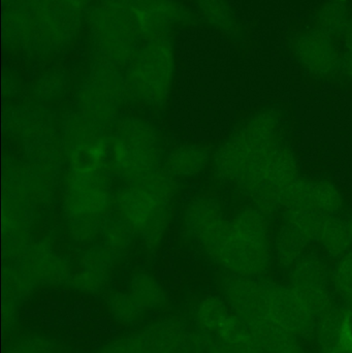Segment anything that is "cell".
Returning <instances> with one entry per match:
<instances>
[{
    "label": "cell",
    "instance_id": "36",
    "mask_svg": "<svg viewBox=\"0 0 352 353\" xmlns=\"http://www.w3.org/2000/svg\"><path fill=\"white\" fill-rule=\"evenodd\" d=\"M20 306L2 302V327L4 333H12L14 331L20 321Z\"/></svg>",
    "mask_w": 352,
    "mask_h": 353
},
{
    "label": "cell",
    "instance_id": "20",
    "mask_svg": "<svg viewBox=\"0 0 352 353\" xmlns=\"http://www.w3.org/2000/svg\"><path fill=\"white\" fill-rule=\"evenodd\" d=\"M252 340L262 353H309L305 341L269 321L249 327Z\"/></svg>",
    "mask_w": 352,
    "mask_h": 353
},
{
    "label": "cell",
    "instance_id": "37",
    "mask_svg": "<svg viewBox=\"0 0 352 353\" xmlns=\"http://www.w3.org/2000/svg\"><path fill=\"white\" fill-rule=\"evenodd\" d=\"M342 305L345 307V308L352 311V294L351 296H349V299H347V300H345L344 302H342Z\"/></svg>",
    "mask_w": 352,
    "mask_h": 353
},
{
    "label": "cell",
    "instance_id": "38",
    "mask_svg": "<svg viewBox=\"0 0 352 353\" xmlns=\"http://www.w3.org/2000/svg\"><path fill=\"white\" fill-rule=\"evenodd\" d=\"M330 1L336 2V3L345 4V6H349V1H351V0H330Z\"/></svg>",
    "mask_w": 352,
    "mask_h": 353
},
{
    "label": "cell",
    "instance_id": "13",
    "mask_svg": "<svg viewBox=\"0 0 352 353\" xmlns=\"http://www.w3.org/2000/svg\"><path fill=\"white\" fill-rule=\"evenodd\" d=\"M267 319L300 339L307 341L313 337L318 317L289 284L269 280Z\"/></svg>",
    "mask_w": 352,
    "mask_h": 353
},
{
    "label": "cell",
    "instance_id": "32",
    "mask_svg": "<svg viewBox=\"0 0 352 353\" xmlns=\"http://www.w3.org/2000/svg\"><path fill=\"white\" fill-rule=\"evenodd\" d=\"M6 353H54V344L45 336L29 335L14 342Z\"/></svg>",
    "mask_w": 352,
    "mask_h": 353
},
{
    "label": "cell",
    "instance_id": "21",
    "mask_svg": "<svg viewBox=\"0 0 352 353\" xmlns=\"http://www.w3.org/2000/svg\"><path fill=\"white\" fill-rule=\"evenodd\" d=\"M126 292L134 302L148 314L167 307V290L154 276L145 272L134 274L128 280Z\"/></svg>",
    "mask_w": 352,
    "mask_h": 353
},
{
    "label": "cell",
    "instance_id": "9",
    "mask_svg": "<svg viewBox=\"0 0 352 353\" xmlns=\"http://www.w3.org/2000/svg\"><path fill=\"white\" fill-rule=\"evenodd\" d=\"M61 130L62 147L70 172H110V137L105 136V128L76 111L64 117Z\"/></svg>",
    "mask_w": 352,
    "mask_h": 353
},
{
    "label": "cell",
    "instance_id": "16",
    "mask_svg": "<svg viewBox=\"0 0 352 353\" xmlns=\"http://www.w3.org/2000/svg\"><path fill=\"white\" fill-rule=\"evenodd\" d=\"M130 6L141 35L148 41L167 37L172 29L190 16L185 6L175 0H134Z\"/></svg>",
    "mask_w": 352,
    "mask_h": 353
},
{
    "label": "cell",
    "instance_id": "3",
    "mask_svg": "<svg viewBox=\"0 0 352 353\" xmlns=\"http://www.w3.org/2000/svg\"><path fill=\"white\" fill-rule=\"evenodd\" d=\"M161 141L155 126L144 118L127 116L110 136V172L127 182L140 180L161 168Z\"/></svg>",
    "mask_w": 352,
    "mask_h": 353
},
{
    "label": "cell",
    "instance_id": "10",
    "mask_svg": "<svg viewBox=\"0 0 352 353\" xmlns=\"http://www.w3.org/2000/svg\"><path fill=\"white\" fill-rule=\"evenodd\" d=\"M125 97V76L120 74L119 68L96 62L79 88L78 111L107 130L119 120L118 113Z\"/></svg>",
    "mask_w": 352,
    "mask_h": 353
},
{
    "label": "cell",
    "instance_id": "35",
    "mask_svg": "<svg viewBox=\"0 0 352 353\" xmlns=\"http://www.w3.org/2000/svg\"><path fill=\"white\" fill-rule=\"evenodd\" d=\"M341 39H342V48H341L342 70H341V74L345 78L352 80V12L349 24H347Z\"/></svg>",
    "mask_w": 352,
    "mask_h": 353
},
{
    "label": "cell",
    "instance_id": "28",
    "mask_svg": "<svg viewBox=\"0 0 352 353\" xmlns=\"http://www.w3.org/2000/svg\"><path fill=\"white\" fill-rule=\"evenodd\" d=\"M105 308L111 321L120 327H136L147 316V313L134 302L126 290H118L107 294Z\"/></svg>",
    "mask_w": 352,
    "mask_h": 353
},
{
    "label": "cell",
    "instance_id": "1",
    "mask_svg": "<svg viewBox=\"0 0 352 353\" xmlns=\"http://www.w3.org/2000/svg\"><path fill=\"white\" fill-rule=\"evenodd\" d=\"M185 228L227 275L262 278L270 270L273 251L268 216L254 207L227 219L216 199L198 197L186 211Z\"/></svg>",
    "mask_w": 352,
    "mask_h": 353
},
{
    "label": "cell",
    "instance_id": "18",
    "mask_svg": "<svg viewBox=\"0 0 352 353\" xmlns=\"http://www.w3.org/2000/svg\"><path fill=\"white\" fill-rule=\"evenodd\" d=\"M118 256L103 244L90 247L83 254L80 268L72 273L68 285L81 294H99L107 285Z\"/></svg>",
    "mask_w": 352,
    "mask_h": 353
},
{
    "label": "cell",
    "instance_id": "17",
    "mask_svg": "<svg viewBox=\"0 0 352 353\" xmlns=\"http://www.w3.org/2000/svg\"><path fill=\"white\" fill-rule=\"evenodd\" d=\"M342 205V195L334 183L299 176L287 190L282 210H310L324 215H336Z\"/></svg>",
    "mask_w": 352,
    "mask_h": 353
},
{
    "label": "cell",
    "instance_id": "27",
    "mask_svg": "<svg viewBox=\"0 0 352 353\" xmlns=\"http://www.w3.org/2000/svg\"><path fill=\"white\" fill-rule=\"evenodd\" d=\"M206 22L229 37H238L241 25L227 0H196Z\"/></svg>",
    "mask_w": 352,
    "mask_h": 353
},
{
    "label": "cell",
    "instance_id": "12",
    "mask_svg": "<svg viewBox=\"0 0 352 353\" xmlns=\"http://www.w3.org/2000/svg\"><path fill=\"white\" fill-rule=\"evenodd\" d=\"M289 284L316 317L338 304L331 269L318 255L305 254L289 270Z\"/></svg>",
    "mask_w": 352,
    "mask_h": 353
},
{
    "label": "cell",
    "instance_id": "23",
    "mask_svg": "<svg viewBox=\"0 0 352 353\" xmlns=\"http://www.w3.org/2000/svg\"><path fill=\"white\" fill-rule=\"evenodd\" d=\"M231 311L227 301L218 294H207L194 307V321L196 331L203 335H215Z\"/></svg>",
    "mask_w": 352,
    "mask_h": 353
},
{
    "label": "cell",
    "instance_id": "29",
    "mask_svg": "<svg viewBox=\"0 0 352 353\" xmlns=\"http://www.w3.org/2000/svg\"><path fill=\"white\" fill-rule=\"evenodd\" d=\"M351 12L349 6L327 0L316 12L311 27L333 39H341L349 24Z\"/></svg>",
    "mask_w": 352,
    "mask_h": 353
},
{
    "label": "cell",
    "instance_id": "30",
    "mask_svg": "<svg viewBox=\"0 0 352 353\" xmlns=\"http://www.w3.org/2000/svg\"><path fill=\"white\" fill-rule=\"evenodd\" d=\"M101 234L103 238V244L118 255L130 246L136 236L130 226L118 214L110 215L105 219Z\"/></svg>",
    "mask_w": 352,
    "mask_h": 353
},
{
    "label": "cell",
    "instance_id": "4",
    "mask_svg": "<svg viewBox=\"0 0 352 353\" xmlns=\"http://www.w3.org/2000/svg\"><path fill=\"white\" fill-rule=\"evenodd\" d=\"M107 172L76 174L68 172L63 191V205L70 234L78 242H89L101 234L110 216L115 195Z\"/></svg>",
    "mask_w": 352,
    "mask_h": 353
},
{
    "label": "cell",
    "instance_id": "34",
    "mask_svg": "<svg viewBox=\"0 0 352 353\" xmlns=\"http://www.w3.org/2000/svg\"><path fill=\"white\" fill-rule=\"evenodd\" d=\"M171 353H207V338L198 331H188Z\"/></svg>",
    "mask_w": 352,
    "mask_h": 353
},
{
    "label": "cell",
    "instance_id": "31",
    "mask_svg": "<svg viewBox=\"0 0 352 353\" xmlns=\"http://www.w3.org/2000/svg\"><path fill=\"white\" fill-rule=\"evenodd\" d=\"M333 290L341 302L352 294V249L338 257L333 269H331Z\"/></svg>",
    "mask_w": 352,
    "mask_h": 353
},
{
    "label": "cell",
    "instance_id": "11",
    "mask_svg": "<svg viewBox=\"0 0 352 353\" xmlns=\"http://www.w3.org/2000/svg\"><path fill=\"white\" fill-rule=\"evenodd\" d=\"M189 330L178 317H163L107 342L95 353H171Z\"/></svg>",
    "mask_w": 352,
    "mask_h": 353
},
{
    "label": "cell",
    "instance_id": "14",
    "mask_svg": "<svg viewBox=\"0 0 352 353\" xmlns=\"http://www.w3.org/2000/svg\"><path fill=\"white\" fill-rule=\"evenodd\" d=\"M336 41L310 27L293 37L291 51L300 65L312 76L334 78L342 70L341 48Z\"/></svg>",
    "mask_w": 352,
    "mask_h": 353
},
{
    "label": "cell",
    "instance_id": "7",
    "mask_svg": "<svg viewBox=\"0 0 352 353\" xmlns=\"http://www.w3.org/2000/svg\"><path fill=\"white\" fill-rule=\"evenodd\" d=\"M298 178L295 155L278 144L258 159L236 184L253 207L269 217L282 210L285 194Z\"/></svg>",
    "mask_w": 352,
    "mask_h": 353
},
{
    "label": "cell",
    "instance_id": "26",
    "mask_svg": "<svg viewBox=\"0 0 352 353\" xmlns=\"http://www.w3.org/2000/svg\"><path fill=\"white\" fill-rule=\"evenodd\" d=\"M309 244L311 243L299 230L283 222L277 234L275 259L281 268L289 270L305 255Z\"/></svg>",
    "mask_w": 352,
    "mask_h": 353
},
{
    "label": "cell",
    "instance_id": "24",
    "mask_svg": "<svg viewBox=\"0 0 352 353\" xmlns=\"http://www.w3.org/2000/svg\"><path fill=\"white\" fill-rule=\"evenodd\" d=\"M39 284L22 265L10 263L3 271L2 302L20 306L34 294Z\"/></svg>",
    "mask_w": 352,
    "mask_h": 353
},
{
    "label": "cell",
    "instance_id": "33",
    "mask_svg": "<svg viewBox=\"0 0 352 353\" xmlns=\"http://www.w3.org/2000/svg\"><path fill=\"white\" fill-rule=\"evenodd\" d=\"M63 82L56 74H48L37 82L35 92L41 99H51L57 97L63 90Z\"/></svg>",
    "mask_w": 352,
    "mask_h": 353
},
{
    "label": "cell",
    "instance_id": "2",
    "mask_svg": "<svg viewBox=\"0 0 352 353\" xmlns=\"http://www.w3.org/2000/svg\"><path fill=\"white\" fill-rule=\"evenodd\" d=\"M175 178L159 168L140 180L127 182L115 195L117 214L148 247L161 244L171 218Z\"/></svg>",
    "mask_w": 352,
    "mask_h": 353
},
{
    "label": "cell",
    "instance_id": "39",
    "mask_svg": "<svg viewBox=\"0 0 352 353\" xmlns=\"http://www.w3.org/2000/svg\"><path fill=\"white\" fill-rule=\"evenodd\" d=\"M347 226H349V232H351L352 238V215L346 220Z\"/></svg>",
    "mask_w": 352,
    "mask_h": 353
},
{
    "label": "cell",
    "instance_id": "5",
    "mask_svg": "<svg viewBox=\"0 0 352 353\" xmlns=\"http://www.w3.org/2000/svg\"><path fill=\"white\" fill-rule=\"evenodd\" d=\"M88 25L97 62L117 68L130 63L140 49L138 39L142 35L127 1H101L90 8Z\"/></svg>",
    "mask_w": 352,
    "mask_h": 353
},
{
    "label": "cell",
    "instance_id": "15",
    "mask_svg": "<svg viewBox=\"0 0 352 353\" xmlns=\"http://www.w3.org/2000/svg\"><path fill=\"white\" fill-rule=\"evenodd\" d=\"M234 314L248 327L268 321L269 280L266 278L227 275L222 294Z\"/></svg>",
    "mask_w": 352,
    "mask_h": 353
},
{
    "label": "cell",
    "instance_id": "6",
    "mask_svg": "<svg viewBox=\"0 0 352 353\" xmlns=\"http://www.w3.org/2000/svg\"><path fill=\"white\" fill-rule=\"evenodd\" d=\"M280 118L275 112L253 116L217 151L214 157L217 176L236 184L265 153L280 144Z\"/></svg>",
    "mask_w": 352,
    "mask_h": 353
},
{
    "label": "cell",
    "instance_id": "19",
    "mask_svg": "<svg viewBox=\"0 0 352 353\" xmlns=\"http://www.w3.org/2000/svg\"><path fill=\"white\" fill-rule=\"evenodd\" d=\"M14 263L24 267L39 285L68 284L72 275L68 259L43 243L29 245Z\"/></svg>",
    "mask_w": 352,
    "mask_h": 353
},
{
    "label": "cell",
    "instance_id": "40",
    "mask_svg": "<svg viewBox=\"0 0 352 353\" xmlns=\"http://www.w3.org/2000/svg\"><path fill=\"white\" fill-rule=\"evenodd\" d=\"M124 1H127L128 2V0H124ZM130 2H132V1H134V0H130Z\"/></svg>",
    "mask_w": 352,
    "mask_h": 353
},
{
    "label": "cell",
    "instance_id": "25",
    "mask_svg": "<svg viewBox=\"0 0 352 353\" xmlns=\"http://www.w3.org/2000/svg\"><path fill=\"white\" fill-rule=\"evenodd\" d=\"M316 242L333 259L351 250L352 238L346 221L336 215L324 216Z\"/></svg>",
    "mask_w": 352,
    "mask_h": 353
},
{
    "label": "cell",
    "instance_id": "8",
    "mask_svg": "<svg viewBox=\"0 0 352 353\" xmlns=\"http://www.w3.org/2000/svg\"><path fill=\"white\" fill-rule=\"evenodd\" d=\"M175 74L173 46L167 37L151 39L141 47L125 74L128 97L149 108L163 107Z\"/></svg>",
    "mask_w": 352,
    "mask_h": 353
},
{
    "label": "cell",
    "instance_id": "22",
    "mask_svg": "<svg viewBox=\"0 0 352 353\" xmlns=\"http://www.w3.org/2000/svg\"><path fill=\"white\" fill-rule=\"evenodd\" d=\"M209 154L202 147L184 145L169 153L165 169L174 178H191L204 171L208 165Z\"/></svg>",
    "mask_w": 352,
    "mask_h": 353
}]
</instances>
